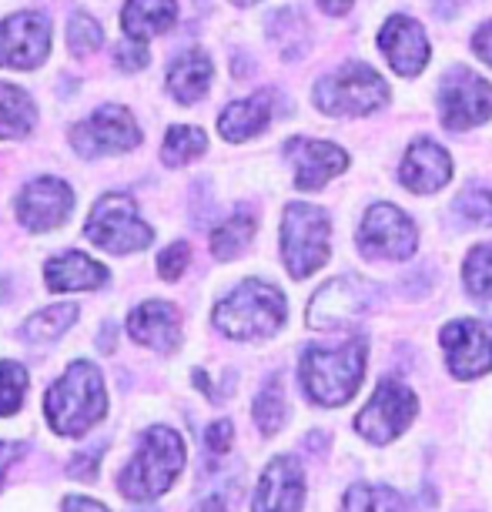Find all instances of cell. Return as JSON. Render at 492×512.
Masks as SVG:
<instances>
[{"label": "cell", "instance_id": "obj_10", "mask_svg": "<svg viewBox=\"0 0 492 512\" xmlns=\"http://www.w3.org/2000/svg\"><path fill=\"white\" fill-rule=\"evenodd\" d=\"M419 231L395 205H372L359 225V251L369 262H409L416 255Z\"/></svg>", "mask_w": 492, "mask_h": 512}, {"label": "cell", "instance_id": "obj_16", "mask_svg": "<svg viewBox=\"0 0 492 512\" xmlns=\"http://www.w3.org/2000/svg\"><path fill=\"white\" fill-rule=\"evenodd\" d=\"M379 51L385 54V61H389L392 71L402 77L422 74V67H426L432 57L429 37L422 31V24L412 21V17H402V14H395L382 24Z\"/></svg>", "mask_w": 492, "mask_h": 512}, {"label": "cell", "instance_id": "obj_5", "mask_svg": "<svg viewBox=\"0 0 492 512\" xmlns=\"http://www.w3.org/2000/svg\"><path fill=\"white\" fill-rule=\"evenodd\" d=\"M389 101V84L375 67L362 61L342 64L315 84V108L332 118H362Z\"/></svg>", "mask_w": 492, "mask_h": 512}, {"label": "cell", "instance_id": "obj_43", "mask_svg": "<svg viewBox=\"0 0 492 512\" xmlns=\"http://www.w3.org/2000/svg\"><path fill=\"white\" fill-rule=\"evenodd\" d=\"M195 512H228L225 506H221V499H205Z\"/></svg>", "mask_w": 492, "mask_h": 512}, {"label": "cell", "instance_id": "obj_35", "mask_svg": "<svg viewBox=\"0 0 492 512\" xmlns=\"http://www.w3.org/2000/svg\"><path fill=\"white\" fill-rule=\"evenodd\" d=\"M188 262H191L188 241H175V245H168L158 255V275L164 278V282H178L181 272L188 268Z\"/></svg>", "mask_w": 492, "mask_h": 512}, {"label": "cell", "instance_id": "obj_27", "mask_svg": "<svg viewBox=\"0 0 492 512\" xmlns=\"http://www.w3.org/2000/svg\"><path fill=\"white\" fill-rule=\"evenodd\" d=\"M208 151V134L195 128V124H178L164 134V144H161V161L168 168H185L195 158Z\"/></svg>", "mask_w": 492, "mask_h": 512}, {"label": "cell", "instance_id": "obj_38", "mask_svg": "<svg viewBox=\"0 0 492 512\" xmlns=\"http://www.w3.org/2000/svg\"><path fill=\"white\" fill-rule=\"evenodd\" d=\"M98 462H101V446H91L88 452H81V456L71 459V476L74 479H94Z\"/></svg>", "mask_w": 492, "mask_h": 512}, {"label": "cell", "instance_id": "obj_37", "mask_svg": "<svg viewBox=\"0 0 492 512\" xmlns=\"http://www.w3.org/2000/svg\"><path fill=\"white\" fill-rule=\"evenodd\" d=\"M231 439H235V425H231L228 419H218V422H211L208 425V432H205V446L211 452H218V456H225V452L231 449Z\"/></svg>", "mask_w": 492, "mask_h": 512}, {"label": "cell", "instance_id": "obj_45", "mask_svg": "<svg viewBox=\"0 0 492 512\" xmlns=\"http://www.w3.org/2000/svg\"><path fill=\"white\" fill-rule=\"evenodd\" d=\"M486 322L492 325V298H489V305H486Z\"/></svg>", "mask_w": 492, "mask_h": 512}, {"label": "cell", "instance_id": "obj_46", "mask_svg": "<svg viewBox=\"0 0 492 512\" xmlns=\"http://www.w3.org/2000/svg\"><path fill=\"white\" fill-rule=\"evenodd\" d=\"M442 4H449V7H459V4H462V0H442Z\"/></svg>", "mask_w": 492, "mask_h": 512}, {"label": "cell", "instance_id": "obj_29", "mask_svg": "<svg viewBox=\"0 0 492 512\" xmlns=\"http://www.w3.org/2000/svg\"><path fill=\"white\" fill-rule=\"evenodd\" d=\"M252 415L262 429V436H275L278 429L285 425L288 419V402H285V392H282V379H268L262 385V392L255 395V405H252Z\"/></svg>", "mask_w": 492, "mask_h": 512}, {"label": "cell", "instance_id": "obj_23", "mask_svg": "<svg viewBox=\"0 0 492 512\" xmlns=\"http://www.w3.org/2000/svg\"><path fill=\"white\" fill-rule=\"evenodd\" d=\"M211 57L201 47H191L181 57H175L168 67V91L175 94V101L181 104H198L211 88Z\"/></svg>", "mask_w": 492, "mask_h": 512}, {"label": "cell", "instance_id": "obj_21", "mask_svg": "<svg viewBox=\"0 0 492 512\" xmlns=\"http://www.w3.org/2000/svg\"><path fill=\"white\" fill-rule=\"evenodd\" d=\"M44 282L51 292H94L108 282V268L81 251H64L47 262Z\"/></svg>", "mask_w": 492, "mask_h": 512}, {"label": "cell", "instance_id": "obj_8", "mask_svg": "<svg viewBox=\"0 0 492 512\" xmlns=\"http://www.w3.org/2000/svg\"><path fill=\"white\" fill-rule=\"evenodd\" d=\"M375 302H379V288L372 282H365L359 275H339L318 288L315 298L308 302V325L318 328V332L349 328L362 322Z\"/></svg>", "mask_w": 492, "mask_h": 512}, {"label": "cell", "instance_id": "obj_15", "mask_svg": "<svg viewBox=\"0 0 492 512\" xmlns=\"http://www.w3.org/2000/svg\"><path fill=\"white\" fill-rule=\"evenodd\" d=\"M74 211V191L61 178H34L17 195V221L27 231H54Z\"/></svg>", "mask_w": 492, "mask_h": 512}, {"label": "cell", "instance_id": "obj_17", "mask_svg": "<svg viewBox=\"0 0 492 512\" xmlns=\"http://www.w3.org/2000/svg\"><path fill=\"white\" fill-rule=\"evenodd\" d=\"M288 161L295 164V188L298 191H318L325 188L328 178H339L349 168V154L339 144L312 141V138H292L285 144Z\"/></svg>", "mask_w": 492, "mask_h": 512}, {"label": "cell", "instance_id": "obj_19", "mask_svg": "<svg viewBox=\"0 0 492 512\" xmlns=\"http://www.w3.org/2000/svg\"><path fill=\"white\" fill-rule=\"evenodd\" d=\"M402 185L416 195H432V191L446 188L452 178V158L439 148L436 141L422 138L409 148V154L402 158L399 168Z\"/></svg>", "mask_w": 492, "mask_h": 512}, {"label": "cell", "instance_id": "obj_30", "mask_svg": "<svg viewBox=\"0 0 492 512\" xmlns=\"http://www.w3.org/2000/svg\"><path fill=\"white\" fill-rule=\"evenodd\" d=\"M342 512H402V496L389 486H369V482H355L345 492Z\"/></svg>", "mask_w": 492, "mask_h": 512}, {"label": "cell", "instance_id": "obj_20", "mask_svg": "<svg viewBox=\"0 0 492 512\" xmlns=\"http://www.w3.org/2000/svg\"><path fill=\"white\" fill-rule=\"evenodd\" d=\"M128 335L154 352H175L181 342V315L168 302H144L128 315Z\"/></svg>", "mask_w": 492, "mask_h": 512}, {"label": "cell", "instance_id": "obj_42", "mask_svg": "<svg viewBox=\"0 0 492 512\" xmlns=\"http://www.w3.org/2000/svg\"><path fill=\"white\" fill-rule=\"evenodd\" d=\"M352 4L355 0H318V7H322L328 17H345L352 11Z\"/></svg>", "mask_w": 492, "mask_h": 512}, {"label": "cell", "instance_id": "obj_6", "mask_svg": "<svg viewBox=\"0 0 492 512\" xmlns=\"http://www.w3.org/2000/svg\"><path fill=\"white\" fill-rule=\"evenodd\" d=\"M332 221L318 205H295L285 208L282 215V262L292 278H308L328 262V251H332Z\"/></svg>", "mask_w": 492, "mask_h": 512}, {"label": "cell", "instance_id": "obj_44", "mask_svg": "<svg viewBox=\"0 0 492 512\" xmlns=\"http://www.w3.org/2000/svg\"><path fill=\"white\" fill-rule=\"evenodd\" d=\"M235 7H252V4H258V0H231Z\"/></svg>", "mask_w": 492, "mask_h": 512}, {"label": "cell", "instance_id": "obj_12", "mask_svg": "<svg viewBox=\"0 0 492 512\" xmlns=\"http://www.w3.org/2000/svg\"><path fill=\"white\" fill-rule=\"evenodd\" d=\"M71 144L81 158L124 154L141 144V128L128 108H121V104H101L88 121H81L71 131Z\"/></svg>", "mask_w": 492, "mask_h": 512}, {"label": "cell", "instance_id": "obj_11", "mask_svg": "<svg viewBox=\"0 0 492 512\" xmlns=\"http://www.w3.org/2000/svg\"><path fill=\"white\" fill-rule=\"evenodd\" d=\"M416 412H419L416 392L409 385H402L399 379H385L379 382L369 405L355 415V429H359V436L375 442V446H385V442L399 439L409 429Z\"/></svg>", "mask_w": 492, "mask_h": 512}, {"label": "cell", "instance_id": "obj_31", "mask_svg": "<svg viewBox=\"0 0 492 512\" xmlns=\"http://www.w3.org/2000/svg\"><path fill=\"white\" fill-rule=\"evenodd\" d=\"M462 285L469 295H492V245H476L462 265Z\"/></svg>", "mask_w": 492, "mask_h": 512}, {"label": "cell", "instance_id": "obj_3", "mask_svg": "<svg viewBox=\"0 0 492 512\" xmlns=\"http://www.w3.org/2000/svg\"><path fill=\"white\" fill-rule=\"evenodd\" d=\"M185 469V439L168 425H151L141 436V446L121 472V496L131 502H151L164 496Z\"/></svg>", "mask_w": 492, "mask_h": 512}, {"label": "cell", "instance_id": "obj_4", "mask_svg": "<svg viewBox=\"0 0 492 512\" xmlns=\"http://www.w3.org/2000/svg\"><path fill=\"white\" fill-rule=\"evenodd\" d=\"M288 318V302L282 288L248 278L235 292H228L215 305V325L238 342H262L272 338Z\"/></svg>", "mask_w": 492, "mask_h": 512}, {"label": "cell", "instance_id": "obj_40", "mask_svg": "<svg viewBox=\"0 0 492 512\" xmlns=\"http://www.w3.org/2000/svg\"><path fill=\"white\" fill-rule=\"evenodd\" d=\"M21 452H24L21 442H0V486H4V472H7V466L21 459Z\"/></svg>", "mask_w": 492, "mask_h": 512}, {"label": "cell", "instance_id": "obj_28", "mask_svg": "<svg viewBox=\"0 0 492 512\" xmlns=\"http://www.w3.org/2000/svg\"><path fill=\"white\" fill-rule=\"evenodd\" d=\"M74 318H77V305H51V308H44V312L27 318L21 325V338L27 345L54 342V338H61L67 328L74 325Z\"/></svg>", "mask_w": 492, "mask_h": 512}, {"label": "cell", "instance_id": "obj_22", "mask_svg": "<svg viewBox=\"0 0 492 512\" xmlns=\"http://www.w3.org/2000/svg\"><path fill=\"white\" fill-rule=\"evenodd\" d=\"M275 114V94L272 91H262V94H252V98H241V101H231L218 118V131L225 141H248L255 134H262L268 128Z\"/></svg>", "mask_w": 492, "mask_h": 512}, {"label": "cell", "instance_id": "obj_36", "mask_svg": "<svg viewBox=\"0 0 492 512\" xmlns=\"http://www.w3.org/2000/svg\"><path fill=\"white\" fill-rule=\"evenodd\" d=\"M151 61V54H148V47H144L141 41H121L118 47H114V64L121 67V71H141V67H148Z\"/></svg>", "mask_w": 492, "mask_h": 512}, {"label": "cell", "instance_id": "obj_47", "mask_svg": "<svg viewBox=\"0 0 492 512\" xmlns=\"http://www.w3.org/2000/svg\"><path fill=\"white\" fill-rule=\"evenodd\" d=\"M141 512H151V509H141Z\"/></svg>", "mask_w": 492, "mask_h": 512}, {"label": "cell", "instance_id": "obj_32", "mask_svg": "<svg viewBox=\"0 0 492 512\" xmlns=\"http://www.w3.org/2000/svg\"><path fill=\"white\" fill-rule=\"evenodd\" d=\"M101 41H104V27L94 21L91 14L74 11L71 21H67V44H71V54L88 57L98 51Z\"/></svg>", "mask_w": 492, "mask_h": 512}, {"label": "cell", "instance_id": "obj_14", "mask_svg": "<svg viewBox=\"0 0 492 512\" xmlns=\"http://www.w3.org/2000/svg\"><path fill=\"white\" fill-rule=\"evenodd\" d=\"M439 342L442 352H446L449 372L456 379L469 382L492 369V335L476 318H456V322H449L442 328Z\"/></svg>", "mask_w": 492, "mask_h": 512}, {"label": "cell", "instance_id": "obj_34", "mask_svg": "<svg viewBox=\"0 0 492 512\" xmlns=\"http://www.w3.org/2000/svg\"><path fill=\"white\" fill-rule=\"evenodd\" d=\"M459 215L472 225H492V188L472 185L456 198Z\"/></svg>", "mask_w": 492, "mask_h": 512}, {"label": "cell", "instance_id": "obj_2", "mask_svg": "<svg viewBox=\"0 0 492 512\" xmlns=\"http://www.w3.org/2000/svg\"><path fill=\"white\" fill-rule=\"evenodd\" d=\"M108 412L104 375L94 362H74L44 395V415L57 436H84Z\"/></svg>", "mask_w": 492, "mask_h": 512}, {"label": "cell", "instance_id": "obj_18", "mask_svg": "<svg viewBox=\"0 0 492 512\" xmlns=\"http://www.w3.org/2000/svg\"><path fill=\"white\" fill-rule=\"evenodd\" d=\"M305 502V472L295 456H278L268 462L255 492L252 512H298Z\"/></svg>", "mask_w": 492, "mask_h": 512}, {"label": "cell", "instance_id": "obj_13", "mask_svg": "<svg viewBox=\"0 0 492 512\" xmlns=\"http://www.w3.org/2000/svg\"><path fill=\"white\" fill-rule=\"evenodd\" d=\"M51 54V21L37 11L11 14L0 21V67L34 71Z\"/></svg>", "mask_w": 492, "mask_h": 512}, {"label": "cell", "instance_id": "obj_26", "mask_svg": "<svg viewBox=\"0 0 492 512\" xmlns=\"http://www.w3.org/2000/svg\"><path fill=\"white\" fill-rule=\"evenodd\" d=\"M252 238H255V215L241 208L215 228V235H211V255L218 262H231V258H238L241 251L252 245Z\"/></svg>", "mask_w": 492, "mask_h": 512}, {"label": "cell", "instance_id": "obj_24", "mask_svg": "<svg viewBox=\"0 0 492 512\" xmlns=\"http://www.w3.org/2000/svg\"><path fill=\"white\" fill-rule=\"evenodd\" d=\"M178 21V0H128L121 7V27L131 41H148L154 34H164Z\"/></svg>", "mask_w": 492, "mask_h": 512}, {"label": "cell", "instance_id": "obj_25", "mask_svg": "<svg viewBox=\"0 0 492 512\" xmlns=\"http://www.w3.org/2000/svg\"><path fill=\"white\" fill-rule=\"evenodd\" d=\"M37 124V108L31 94L21 91L17 84L0 81V138L17 141L27 138Z\"/></svg>", "mask_w": 492, "mask_h": 512}, {"label": "cell", "instance_id": "obj_41", "mask_svg": "<svg viewBox=\"0 0 492 512\" xmlns=\"http://www.w3.org/2000/svg\"><path fill=\"white\" fill-rule=\"evenodd\" d=\"M64 512H108L101 506V502H94L88 496H71L64 502Z\"/></svg>", "mask_w": 492, "mask_h": 512}, {"label": "cell", "instance_id": "obj_9", "mask_svg": "<svg viewBox=\"0 0 492 512\" xmlns=\"http://www.w3.org/2000/svg\"><path fill=\"white\" fill-rule=\"evenodd\" d=\"M439 118L442 128L462 131L479 128L492 118V84L469 67H452L439 81Z\"/></svg>", "mask_w": 492, "mask_h": 512}, {"label": "cell", "instance_id": "obj_1", "mask_svg": "<svg viewBox=\"0 0 492 512\" xmlns=\"http://www.w3.org/2000/svg\"><path fill=\"white\" fill-rule=\"evenodd\" d=\"M298 379L312 402L339 409L359 392L365 379V338L342 345H308L298 365Z\"/></svg>", "mask_w": 492, "mask_h": 512}, {"label": "cell", "instance_id": "obj_7", "mask_svg": "<svg viewBox=\"0 0 492 512\" xmlns=\"http://www.w3.org/2000/svg\"><path fill=\"white\" fill-rule=\"evenodd\" d=\"M84 235L98 248L114 251V255L141 251L154 241V231L141 221L134 198L121 195V191H111V195L98 198V205L88 215V225H84Z\"/></svg>", "mask_w": 492, "mask_h": 512}, {"label": "cell", "instance_id": "obj_33", "mask_svg": "<svg viewBox=\"0 0 492 512\" xmlns=\"http://www.w3.org/2000/svg\"><path fill=\"white\" fill-rule=\"evenodd\" d=\"M27 369L17 362H0V415H14L24 405Z\"/></svg>", "mask_w": 492, "mask_h": 512}, {"label": "cell", "instance_id": "obj_39", "mask_svg": "<svg viewBox=\"0 0 492 512\" xmlns=\"http://www.w3.org/2000/svg\"><path fill=\"white\" fill-rule=\"evenodd\" d=\"M472 51H476L482 64L492 67V21H486L476 34H472Z\"/></svg>", "mask_w": 492, "mask_h": 512}]
</instances>
